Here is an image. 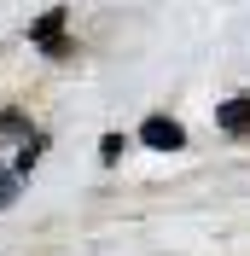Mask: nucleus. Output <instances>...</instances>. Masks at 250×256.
I'll list each match as a JSON object with an SVG mask.
<instances>
[{
    "instance_id": "7ed1b4c3",
    "label": "nucleus",
    "mask_w": 250,
    "mask_h": 256,
    "mask_svg": "<svg viewBox=\"0 0 250 256\" xmlns=\"http://www.w3.org/2000/svg\"><path fill=\"white\" fill-rule=\"evenodd\" d=\"M221 128H227V134H244V128H250V99H233V105H221Z\"/></svg>"
},
{
    "instance_id": "f257e3e1",
    "label": "nucleus",
    "mask_w": 250,
    "mask_h": 256,
    "mask_svg": "<svg viewBox=\"0 0 250 256\" xmlns=\"http://www.w3.org/2000/svg\"><path fill=\"white\" fill-rule=\"evenodd\" d=\"M140 140L152 146V152H180V146H186V128L169 122V116H146V122H140Z\"/></svg>"
},
{
    "instance_id": "f03ea898",
    "label": "nucleus",
    "mask_w": 250,
    "mask_h": 256,
    "mask_svg": "<svg viewBox=\"0 0 250 256\" xmlns=\"http://www.w3.org/2000/svg\"><path fill=\"white\" fill-rule=\"evenodd\" d=\"M30 41H35V47H47L52 58H64V12H47V18L30 30Z\"/></svg>"
},
{
    "instance_id": "20e7f679",
    "label": "nucleus",
    "mask_w": 250,
    "mask_h": 256,
    "mask_svg": "<svg viewBox=\"0 0 250 256\" xmlns=\"http://www.w3.org/2000/svg\"><path fill=\"white\" fill-rule=\"evenodd\" d=\"M12 204H18V175L0 169V210H12Z\"/></svg>"
}]
</instances>
